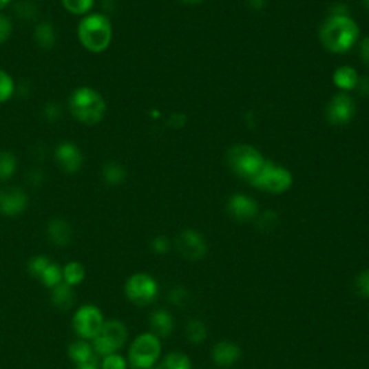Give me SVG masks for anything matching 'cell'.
<instances>
[{
  "label": "cell",
  "instance_id": "1",
  "mask_svg": "<svg viewBox=\"0 0 369 369\" xmlns=\"http://www.w3.org/2000/svg\"><path fill=\"white\" fill-rule=\"evenodd\" d=\"M76 36L88 52L101 54L109 50L113 39L112 21L104 13L91 12L78 22Z\"/></svg>",
  "mask_w": 369,
  "mask_h": 369
},
{
  "label": "cell",
  "instance_id": "2",
  "mask_svg": "<svg viewBox=\"0 0 369 369\" xmlns=\"http://www.w3.org/2000/svg\"><path fill=\"white\" fill-rule=\"evenodd\" d=\"M68 109L72 117L85 126H96L107 113V103L96 88L83 85L75 88L68 98Z\"/></svg>",
  "mask_w": 369,
  "mask_h": 369
},
{
  "label": "cell",
  "instance_id": "3",
  "mask_svg": "<svg viewBox=\"0 0 369 369\" xmlns=\"http://www.w3.org/2000/svg\"><path fill=\"white\" fill-rule=\"evenodd\" d=\"M319 36L325 50L333 54H344L358 41L359 28L349 17H330L320 26Z\"/></svg>",
  "mask_w": 369,
  "mask_h": 369
},
{
  "label": "cell",
  "instance_id": "4",
  "mask_svg": "<svg viewBox=\"0 0 369 369\" xmlns=\"http://www.w3.org/2000/svg\"><path fill=\"white\" fill-rule=\"evenodd\" d=\"M226 163L237 176L251 182L266 163V159L257 149L249 145H238L228 150Z\"/></svg>",
  "mask_w": 369,
  "mask_h": 369
},
{
  "label": "cell",
  "instance_id": "5",
  "mask_svg": "<svg viewBox=\"0 0 369 369\" xmlns=\"http://www.w3.org/2000/svg\"><path fill=\"white\" fill-rule=\"evenodd\" d=\"M160 337L153 333H142L133 341L129 349V363L134 369L153 368L160 357Z\"/></svg>",
  "mask_w": 369,
  "mask_h": 369
},
{
  "label": "cell",
  "instance_id": "6",
  "mask_svg": "<svg viewBox=\"0 0 369 369\" xmlns=\"http://www.w3.org/2000/svg\"><path fill=\"white\" fill-rule=\"evenodd\" d=\"M127 337L129 332L125 323L117 319L107 320L100 335L92 339V350L100 357L112 355L126 345Z\"/></svg>",
  "mask_w": 369,
  "mask_h": 369
},
{
  "label": "cell",
  "instance_id": "7",
  "mask_svg": "<svg viewBox=\"0 0 369 369\" xmlns=\"http://www.w3.org/2000/svg\"><path fill=\"white\" fill-rule=\"evenodd\" d=\"M254 188H258L270 193H283L290 189L293 183V176L287 169L277 166L268 160L260 169V172L250 182Z\"/></svg>",
  "mask_w": 369,
  "mask_h": 369
},
{
  "label": "cell",
  "instance_id": "8",
  "mask_svg": "<svg viewBox=\"0 0 369 369\" xmlns=\"http://www.w3.org/2000/svg\"><path fill=\"white\" fill-rule=\"evenodd\" d=\"M72 326L75 333L80 336V339L92 341L100 335L104 326L103 312L94 304H85L74 315Z\"/></svg>",
  "mask_w": 369,
  "mask_h": 369
},
{
  "label": "cell",
  "instance_id": "9",
  "mask_svg": "<svg viewBox=\"0 0 369 369\" xmlns=\"http://www.w3.org/2000/svg\"><path fill=\"white\" fill-rule=\"evenodd\" d=\"M127 299L137 306H147L158 296V283L150 274L136 273L126 283L125 287Z\"/></svg>",
  "mask_w": 369,
  "mask_h": 369
},
{
  "label": "cell",
  "instance_id": "10",
  "mask_svg": "<svg viewBox=\"0 0 369 369\" xmlns=\"http://www.w3.org/2000/svg\"><path fill=\"white\" fill-rule=\"evenodd\" d=\"M54 159L65 173L71 175L78 172L84 163V155L81 149L70 140L58 143L54 150Z\"/></svg>",
  "mask_w": 369,
  "mask_h": 369
},
{
  "label": "cell",
  "instance_id": "11",
  "mask_svg": "<svg viewBox=\"0 0 369 369\" xmlns=\"http://www.w3.org/2000/svg\"><path fill=\"white\" fill-rule=\"evenodd\" d=\"M357 113V105L348 94L335 96L326 109V118L332 126H345Z\"/></svg>",
  "mask_w": 369,
  "mask_h": 369
},
{
  "label": "cell",
  "instance_id": "12",
  "mask_svg": "<svg viewBox=\"0 0 369 369\" xmlns=\"http://www.w3.org/2000/svg\"><path fill=\"white\" fill-rule=\"evenodd\" d=\"M179 253L188 260H199L205 257L208 245L205 238L195 229H184L176 238Z\"/></svg>",
  "mask_w": 369,
  "mask_h": 369
},
{
  "label": "cell",
  "instance_id": "13",
  "mask_svg": "<svg viewBox=\"0 0 369 369\" xmlns=\"http://www.w3.org/2000/svg\"><path fill=\"white\" fill-rule=\"evenodd\" d=\"M29 205V198L21 188H0V213L3 217H19Z\"/></svg>",
  "mask_w": 369,
  "mask_h": 369
},
{
  "label": "cell",
  "instance_id": "14",
  "mask_svg": "<svg viewBox=\"0 0 369 369\" xmlns=\"http://www.w3.org/2000/svg\"><path fill=\"white\" fill-rule=\"evenodd\" d=\"M226 209L231 217L240 222H247L258 217V205L253 198L245 195H234L229 198Z\"/></svg>",
  "mask_w": 369,
  "mask_h": 369
},
{
  "label": "cell",
  "instance_id": "15",
  "mask_svg": "<svg viewBox=\"0 0 369 369\" xmlns=\"http://www.w3.org/2000/svg\"><path fill=\"white\" fill-rule=\"evenodd\" d=\"M241 358V349L237 344L222 341L217 344L212 349V361L218 366L229 368L238 362Z\"/></svg>",
  "mask_w": 369,
  "mask_h": 369
},
{
  "label": "cell",
  "instance_id": "16",
  "mask_svg": "<svg viewBox=\"0 0 369 369\" xmlns=\"http://www.w3.org/2000/svg\"><path fill=\"white\" fill-rule=\"evenodd\" d=\"M46 234L50 241L56 247H65L72 240V228L63 218H54L46 226Z\"/></svg>",
  "mask_w": 369,
  "mask_h": 369
},
{
  "label": "cell",
  "instance_id": "17",
  "mask_svg": "<svg viewBox=\"0 0 369 369\" xmlns=\"http://www.w3.org/2000/svg\"><path fill=\"white\" fill-rule=\"evenodd\" d=\"M150 328L151 333L156 335L158 337H166L173 332L175 328V320L172 315L160 309L153 312L150 316Z\"/></svg>",
  "mask_w": 369,
  "mask_h": 369
},
{
  "label": "cell",
  "instance_id": "18",
  "mask_svg": "<svg viewBox=\"0 0 369 369\" xmlns=\"http://www.w3.org/2000/svg\"><path fill=\"white\" fill-rule=\"evenodd\" d=\"M52 304L61 312L70 310L74 302H75V293L72 290V286L67 283H59L52 288V296H51Z\"/></svg>",
  "mask_w": 369,
  "mask_h": 369
},
{
  "label": "cell",
  "instance_id": "19",
  "mask_svg": "<svg viewBox=\"0 0 369 369\" xmlns=\"http://www.w3.org/2000/svg\"><path fill=\"white\" fill-rule=\"evenodd\" d=\"M35 42L43 50H51L56 43V29L51 22H39L34 30Z\"/></svg>",
  "mask_w": 369,
  "mask_h": 369
},
{
  "label": "cell",
  "instance_id": "20",
  "mask_svg": "<svg viewBox=\"0 0 369 369\" xmlns=\"http://www.w3.org/2000/svg\"><path fill=\"white\" fill-rule=\"evenodd\" d=\"M101 178L107 184L117 187L121 184L127 178L126 167L118 162H107L101 169Z\"/></svg>",
  "mask_w": 369,
  "mask_h": 369
},
{
  "label": "cell",
  "instance_id": "21",
  "mask_svg": "<svg viewBox=\"0 0 369 369\" xmlns=\"http://www.w3.org/2000/svg\"><path fill=\"white\" fill-rule=\"evenodd\" d=\"M358 81H359L358 72L352 67H341V68H337L333 74L335 85L344 91L355 89Z\"/></svg>",
  "mask_w": 369,
  "mask_h": 369
},
{
  "label": "cell",
  "instance_id": "22",
  "mask_svg": "<svg viewBox=\"0 0 369 369\" xmlns=\"http://www.w3.org/2000/svg\"><path fill=\"white\" fill-rule=\"evenodd\" d=\"M18 171V160L12 151H0V183H5L12 179Z\"/></svg>",
  "mask_w": 369,
  "mask_h": 369
},
{
  "label": "cell",
  "instance_id": "23",
  "mask_svg": "<svg viewBox=\"0 0 369 369\" xmlns=\"http://www.w3.org/2000/svg\"><path fill=\"white\" fill-rule=\"evenodd\" d=\"M92 352H94V350H92V346L88 342L80 339V341H76V342L70 345L68 355H70L71 361L75 362V365H78V363L85 362L89 358L94 357V353H92Z\"/></svg>",
  "mask_w": 369,
  "mask_h": 369
},
{
  "label": "cell",
  "instance_id": "24",
  "mask_svg": "<svg viewBox=\"0 0 369 369\" xmlns=\"http://www.w3.org/2000/svg\"><path fill=\"white\" fill-rule=\"evenodd\" d=\"M184 335H187V339L191 342V344H201L207 339V326L205 323L202 320H198V319H192L188 321L187 328H184Z\"/></svg>",
  "mask_w": 369,
  "mask_h": 369
},
{
  "label": "cell",
  "instance_id": "25",
  "mask_svg": "<svg viewBox=\"0 0 369 369\" xmlns=\"http://www.w3.org/2000/svg\"><path fill=\"white\" fill-rule=\"evenodd\" d=\"M63 277H64V283L70 286H76L80 284L84 277H85V270L81 263L78 261H71L64 268H63Z\"/></svg>",
  "mask_w": 369,
  "mask_h": 369
},
{
  "label": "cell",
  "instance_id": "26",
  "mask_svg": "<svg viewBox=\"0 0 369 369\" xmlns=\"http://www.w3.org/2000/svg\"><path fill=\"white\" fill-rule=\"evenodd\" d=\"M61 3L68 13L75 14V17H85L91 13L96 0H61Z\"/></svg>",
  "mask_w": 369,
  "mask_h": 369
},
{
  "label": "cell",
  "instance_id": "27",
  "mask_svg": "<svg viewBox=\"0 0 369 369\" xmlns=\"http://www.w3.org/2000/svg\"><path fill=\"white\" fill-rule=\"evenodd\" d=\"M39 280L42 282L43 286L54 288L55 286H58L59 283L64 282L63 277V268H61L56 263H52L43 270V273L39 275Z\"/></svg>",
  "mask_w": 369,
  "mask_h": 369
},
{
  "label": "cell",
  "instance_id": "28",
  "mask_svg": "<svg viewBox=\"0 0 369 369\" xmlns=\"http://www.w3.org/2000/svg\"><path fill=\"white\" fill-rule=\"evenodd\" d=\"M158 369H192V365L184 353L172 352L163 359Z\"/></svg>",
  "mask_w": 369,
  "mask_h": 369
},
{
  "label": "cell",
  "instance_id": "29",
  "mask_svg": "<svg viewBox=\"0 0 369 369\" xmlns=\"http://www.w3.org/2000/svg\"><path fill=\"white\" fill-rule=\"evenodd\" d=\"M17 92V84L12 78V75L0 68V104L8 103Z\"/></svg>",
  "mask_w": 369,
  "mask_h": 369
},
{
  "label": "cell",
  "instance_id": "30",
  "mask_svg": "<svg viewBox=\"0 0 369 369\" xmlns=\"http://www.w3.org/2000/svg\"><path fill=\"white\" fill-rule=\"evenodd\" d=\"M279 225V215L274 211H266L263 213H258L257 217V226L263 233H271Z\"/></svg>",
  "mask_w": 369,
  "mask_h": 369
},
{
  "label": "cell",
  "instance_id": "31",
  "mask_svg": "<svg viewBox=\"0 0 369 369\" xmlns=\"http://www.w3.org/2000/svg\"><path fill=\"white\" fill-rule=\"evenodd\" d=\"M14 13H17V17L22 21H32L36 18L38 10L32 2L25 0V2H19L17 5V8H14Z\"/></svg>",
  "mask_w": 369,
  "mask_h": 369
},
{
  "label": "cell",
  "instance_id": "32",
  "mask_svg": "<svg viewBox=\"0 0 369 369\" xmlns=\"http://www.w3.org/2000/svg\"><path fill=\"white\" fill-rule=\"evenodd\" d=\"M51 264V260L48 257H45V255H36L34 257L32 260L29 261V264H28V271L30 275H34V277H38L39 279V275L43 273V270L48 267Z\"/></svg>",
  "mask_w": 369,
  "mask_h": 369
},
{
  "label": "cell",
  "instance_id": "33",
  "mask_svg": "<svg viewBox=\"0 0 369 369\" xmlns=\"http://www.w3.org/2000/svg\"><path fill=\"white\" fill-rule=\"evenodd\" d=\"M101 369H127V361L118 353H112V355L104 357Z\"/></svg>",
  "mask_w": 369,
  "mask_h": 369
},
{
  "label": "cell",
  "instance_id": "34",
  "mask_svg": "<svg viewBox=\"0 0 369 369\" xmlns=\"http://www.w3.org/2000/svg\"><path fill=\"white\" fill-rule=\"evenodd\" d=\"M353 286H355V291L361 297H369V270L359 273Z\"/></svg>",
  "mask_w": 369,
  "mask_h": 369
},
{
  "label": "cell",
  "instance_id": "35",
  "mask_svg": "<svg viewBox=\"0 0 369 369\" xmlns=\"http://www.w3.org/2000/svg\"><path fill=\"white\" fill-rule=\"evenodd\" d=\"M13 34V22L6 14L0 13V46L5 45Z\"/></svg>",
  "mask_w": 369,
  "mask_h": 369
},
{
  "label": "cell",
  "instance_id": "36",
  "mask_svg": "<svg viewBox=\"0 0 369 369\" xmlns=\"http://www.w3.org/2000/svg\"><path fill=\"white\" fill-rule=\"evenodd\" d=\"M188 297H189V293L183 287H173L171 291H169V299H171V303L178 307L187 304Z\"/></svg>",
  "mask_w": 369,
  "mask_h": 369
},
{
  "label": "cell",
  "instance_id": "37",
  "mask_svg": "<svg viewBox=\"0 0 369 369\" xmlns=\"http://www.w3.org/2000/svg\"><path fill=\"white\" fill-rule=\"evenodd\" d=\"M151 250L155 251L156 254H159V255H163L169 250H171V241H169L167 237H163V235H159L156 238H153V241H151Z\"/></svg>",
  "mask_w": 369,
  "mask_h": 369
},
{
  "label": "cell",
  "instance_id": "38",
  "mask_svg": "<svg viewBox=\"0 0 369 369\" xmlns=\"http://www.w3.org/2000/svg\"><path fill=\"white\" fill-rule=\"evenodd\" d=\"M61 114H63V110H61V105H58L56 103H50V104L45 105L43 117L48 121L55 123L56 120L61 118Z\"/></svg>",
  "mask_w": 369,
  "mask_h": 369
},
{
  "label": "cell",
  "instance_id": "39",
  "mask_svg": "<svg viewBox=\"0 0 369 369\" xmlns=\"http://www.w3.org/2000/svg\"><path fill=\"white\" fill-rule=\"evenodd\" d=\"M167 125L173 127V129H182L184 125H187V116H183V114H172L171 118H169L167 121Z\"/></svg>",
  "mask_w": 369,
  "mask_h": 369
},
{
  "label": "cell",
  "instance_id": "40",
  "mask_svg": "<svg viewBox=\"0 0 369 369\" xmlns=\"http://www.w3.org/2000/svg\"><path fill=\"white\" fill-rule=\"evenodd\" d=\"M357 89L359 92V96L362 97H369V76H363L357 84Z\"/></svg>",
  "mask_w": 369,
  "mask_h": 369
},
{
  "label": "cell",
  "instance_id": "41",
  "mask_svg": "<svg viewBox=\"0 0 369 369\" xmlns=\"http://www.w3.org/2000/svg\"><path fill=\"white\" fill-rule=\"evenodd\" d=\"M361 58L366 67H369V36L365 38L361 43Z\"/></svg>",
  "mask_w": 369,
  "mask_h": 369
},
{
  "label": "cell",
  "instance_id": "42",
  "mask_svg": "<svg viewBox=\"0 0 369 369\" xmlns=\"http://www.w3.org/2000/svg\"><path fill=\"white\" fill-rule=\"evenodd\" d=\"M76 369H100V363L96 357H92L88 361L76 365Z\"/></svg>",
  "mask_w": 369,
  "mask_h": 369
},
{
  "label": "cell",
  "instance_id": "43",
  "mask_svg": "<svg viewBox=\"0 0 369 369\" xmlns=\"http://www.w3.org/2000/svg\"><path fill=\"white\" fill-rule=\"evenodd\" d=\"M249 5L254 10H261L266 6V0H249Z\"/></svg>",
  "mask_w": 369,
  "mask_h": 369
},
{
  "label": "cell",
  "instance_id": "44",
  "mask_svg": "<svg viewBox=\"0 0 369 369\" xmlns=\"http://www.w3.org/2000/svg\"><path fill=\"white\" fill-rule=\"evenodd\" d=\"M12 2H13V0H0V10L5 9V8H8Z\"/></svg>",
  "mask_w": 369,
  "mask_h": 369
},
{
  "label": "cell",
  "instance_id": "45",
  "mask_svg": "<svg viewBox=\"0 0 369 369\" xmlns=\"http://www.w3.org/2000/svg\"><path fill=\"white\" fill-rule=\"evenodd\" d=\"M183 2H187V3H192V5H195V3H201V2H204V0H183Z\"/></svg>",
  "mask_w": 369,
  "mask_h": 369
},
{
  "label": "cell",
  "instance_id": "46",
  "mask_svg": "<svg viewBox=\"0 0 369 369\" xmlns=\"http://www.w3.org/2000/svg\"><path fill=\"white\" fill-rule=\"evenodd\" d=\"M149 369H153V368H149Z\"/></svg>",
  "mask_w": 369,
  "mask_h": 369
}]
</instances>
